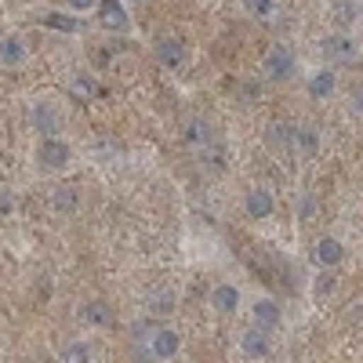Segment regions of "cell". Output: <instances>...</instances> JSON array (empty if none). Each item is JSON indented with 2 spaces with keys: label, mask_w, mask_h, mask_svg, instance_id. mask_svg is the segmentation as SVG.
Instances as JSON below:
<instances>
[{
  "label": "cell",
  "mask_w": 363,
  "mask_h": 363,
  "mask_svg": "<svg viewBox=\"0 0 363 363\" xmlns=\"http://www.w3.org/2000/svg\"><path fill=\"white\" fill-rule=\"evenodd\" d=\"M55 207L58 211H73L77 207V189H55Z\"/></svg>",
  "instance_id": "obj_22"
},
{
  "label": "cell",
  "mask_w": 363,
  "mask_h": 363,
  "mask_svg": "<svg viewBox=\"0 0 363 363\" xmlns=\"http://www.w3.org/2000/svg\"><path fill=\"white\" fill-rule=\"evenodd\" d=\"M99 22L106 29H113V33H124V29L131 26V18H128V11H124L120 0H99Z\"/></svg>",
  "instance_id": "obj_3"
},
{
  "label": "cell",
  "mask_w": 363,
  "mask_h": 363,
  "mask_svg": "<svg viewBox=\"0 0 363 363\" xmlns=\"http://www.w3.org/2000/svg\"><path fill=\"white\" fill-rule=\"evenodd\" d=\"M306 87H309L313 99H330V95H335V73H330V69H320V73L309 77Z\"/></svg>",
  "instance_id": "obj_14"
},
{
  "label": "cell",
  "mask_w": 363,
  "mask_h": 363,
  "mask_svg": "<svg viewBox=\"0 0 363 363\" xmlns=\"http://www.w3.org/2000/svg\"><path fill=\"white\" fill-rule=\"evenodd\" d=\"M356 18H359V4H352V0H349V4L338 8V22H342V26H352Z\"/></svg>",
  "instance_id": "obj_23"
},
{
  "label": "cell",
  "mask_w": 363,
  "mask_h": 363,
  "mask_svg": "<svg viewBox=\"0 0 363 363\" xmlns=\"http://www.w3.org/2000/svg\"><path fill=\"white\" fill-rule=\"evenodd\" d=\"M66 4H69L73 11H91V8L99 4V0H66Z\"/></svg>",
  "instance_id": "obj_25"
},
{
  "label": "cell",
  "mask_w": 363,
  "mask_h": 363,
  "mask_svg": "<svg viewBox=\"0 0 363 363\" xmlns=\"http://www.w3.org/2000/svg\"><path fill=\"white\" fill-rule=\"evenodd\" d=\"M255 327L258 330H277L280 327V320H284V313H280V301H272V298H262V301H255Z\"/></svg>",
  "instance_id": "obj_4"
},
{
  "label": "cell",
  "mask_w": 363,
  "mask_h": 363,
  "mask_svg": "<svg viewBox=\"0 0 363 363\" xmlns=\"http://www.w3.org/2000/svg\"><path fill=\"white\" fill-rule=\"evenodd\" d=\"M323 51L335 55L338 62H356V58H359V48H356V40H349V37H327V40H323Z\"/></svg>",
  "instance_id": "obj_10"
},
{
  "label": "cell",
  "mask_w": 363,
  "mask_h": 363,
  "mask_svg": "<svg viewBox=\"0 0 363 363\" xmlns=\"http://www.w3.org/2000/svg\"><path fill=\"white\" fill-rule=\"evenodd\" d=\"M211 309L215 313H236L240 309V287H233V284H218L215 291H211Z\"/></svg>",
  "instance_id": "obj_8"
},
{
  "label": "cell",
  "mask_w": 363,
  "mask_h": 363,
  "mask_svg": "<svg viewBox=\"0 0 363 363\" xmlns=\"http://www.w3.org/2000/svg\"><path fill=\"white\" fill-rule=\"evenodd\" d=\"M313 284H316V287H313V294H316V298H327L330 291H335V284H338V280H335V272H327V269H323Z\"/></svg>",
  "instance_id": "obj_20"
},
{
  "label": "cell",
  "mask_w": 363,
  "mask_h": 363,
  "mask_svg": "<svg viewBox=\"0 0 363 363\" xmlns=\"http://www.w3.org/2000/svg\"><path fill=\"white\" fill-rule=\"evenodd\" d=\"M316 265L320 269H335L342 258H345V247H342V240H335V236H323L320 244H316Z\"/></svg>",
  "instance_id": "obj_7"
},
{
  "label": "cell",
  "mask_w": 363,
  "mask_h": 363,
  "mask_svg": "<svg viewBox=\"0 0 363 363\" xmlns=\"http://www.w3.org/2000/svg\"><path fill=\"white\" fill-rule=\"evenodd\" d=\"M182 142H186V145H203V142H211V124H207V120H189V124L182 128Z\"/></svg>",
  "instance_id": "obj_15"
},
{
  "label": "cell",
  "mask_w": 363,
  "mask_h": 363,
  "mask_svg": "<svg viewBox=\"0 0 363 363\" xmlns=\"http://www.w3.org/2000/svg\"><path fill=\"white\" fill-rule=\"evenodd\" d=\"M44 26L48 29H58V33H77V29H80V22L73 15H66V11H48L44 15Z\"/></svg>",
  "instance_id": "obj_16"
},
{
  "label": "cell",
  "mask_w": 363,
  "mask_h": 363,
  "mask_svg": "<svg viewBox=\"0 0 363 363\" xmlns=\"http://www.w3.org/2000/svg\"><path fill=\"white\" fill-rule=\"evenodd\" d=\"M265 73H269V80H291V73H294L291 51L287 48H272L269 58H265Z\"/></svg>",
  "instance_id": "obj_6"
},
{
  "label": "cell",
  "mask_w": 363,
  "mask_h": 363,
  "mask_svg": "<svg viewBox=\"0 0 363 363\" xmlns=\"http://www.w3.org/2000/svg\"><path fill=\"white\" fill-rule=\"evenodd\" d=\"M240 352L251 356V359H265V356L272 352V342H269L265 330L251 327V330H244V335H240Z\"/></svg>",
  "instance_id": "obj_5"
},
{
  "label": "cell",
  "mask_w": 363,
  "mask_h": 363,
  "mask_svg": "<svg viewBox=\"0 0 363 363\" xmlns=\"http://www.w3.org/2000/svg\"><path fill=\"white\" fill-rule=\"evenodd\" d=\"M149 352H153L157 359H174L182 352V335L171 327H157L153 335H149Z\"/></svg>",
  "instance_id": "obj_2"
},
{
  "label": "cell",
  "mask_w": 363,
  "mask_h": 363,
  "mask_svg": "<svg viewBox=\"0 0 363 363\" xmlns=\"http://www.w3.org/2000/svg\"><path fill=\"white\" fill-rule=\"evenodd\" d=\"M149 309H171V298L167 294H157L153 301H149Z\"/></svg>",
  "instance_id": "obj_27"
},
{
  "label": "cell",
  "mask_w": 363,
  "mask_h": 363,
  "mask_svg": "<svg viewBox=\"0 0 363 363\" xmlns=\"http://www.w3.org/2000/svg\"><path fill=\"white\" fill-rule=\"evenodd\" d=\"M291 138H294V145L301 149V153H316V145H320V142H316V131H306V128L294 131Z\"/></svg>",
  "instance_id": "obj_19"
},
{
  "label": "cell",
  "mask_w": 363,
  "mask_h": 363,
  "mask_svg": "<svg viewBox=\"0 0 363 363\" xmlns=\"http://www.w3.org/2000/svg\"><path fill=\"white\" fill-rule=\"evenodd\" d=\"M120 4H142V0H120Z\"/></svg>",
  "instance_id": "obj_28"
},
{
  "label": "cell",
  "mask_w": 363,
  "mask_h": 363,
  "mask_svg": "<svg viewBox=\"0 0 363 363\" xmlns=\"http://www.w3.org/2000/svg\"><path fill=\"white\" fill-rule=\"evenodd\" d=\"M15 211V200H11V193H0V215H11Z\"/></svg>",
  "instance_id": "obj_26"
},
{
  "label": "cell",
  "mask_w": 363,
  "mask_h": 363,
  "mask_svg": "<svg viewBox=\"0 0 363 363\" xmlns=\"http://www.w3.org/2000/svg\"><path fill=\"white\" fill-rule=\"evenodd\" d=\"M247 11L258 15V18H269L272 11H277V0H247Z\"/></svg>",
  "instance_id": "obj_21"
},
{
  "label": "cell",
  "mask_w": 363,
  "mask_h": 363,
  "mask_svg": "<svg viewBox=\"0 0 363 363\" xmlns=\"http://www.w3.org/2000/svg\"><path fill=\"white\" fill-rule=\"evenodd\" d=\"M84 320L95 323V327H106L113 316H109V306H106V301H87V306H84Z\"/></svg>",
  "instance_id": "obj_17"
},
{
  "label": "cell",
  "mask_w": 363,
  "mask_h": 363,
  "mask_svg": "<svg viewBox=\"0 0 363 363\" xmlns=\"http://www.w3.org/2000/svg\"><path fill=\"white\" fill-rule=\"evenodd\" d=\"M73 91L87 99V95H95L99 87H95V80H91V77H77V80H73Z\"/></svg>",
  "instance_id": "obj_24"
},
{
  "label": "cell",
  "mask_w": 363,
  "mask_h": 363,
  "mask_svg": "<svg viewBox=\"0 0 363 363\" xmlns=\"http://www.w3.org/2000/svg\"><path fill=\"white\" fill-rule=\"evenodd\" d=\"M33 128L44 135V138H55L58 131V113L51 106H33Z\"/></svg>",
  "instance_id": "obj_12"
},
{
  "label": "cell",
  "mask_w": 363,
  "mask_h": 363,
  "mask_svg": "<svg viewBox=\"0 0 363 363\" xmlns=\"http://www.w3.org/2000/svg\"><path fill=\"white\" fill-rule=\"evenodd\" d=\"M244 203H247V215H251L255 222L269 218L272 211H277V200H272V193H269V189H251Z\"/></svg>",
  "instance_id": "obj_9"
},
{
  "label": "cell",
  "mask_w": 363,
  "mask_h": 363,
  "mask_svg": "<svg viewBox=\"0 0 363 363\" xmlns=\"http://www.w3.org/2000/svg\"><path fill=\"white\" fill-rule=\"evenodd\" d=\"M58 363H91L87 342H69V345L62 349V359H58Z\"/></svg>",
  "instance_id": "obj_18"
},
{
  "label": "cell",
  "mask_w": 363,
  "mask_h": 363,
  "mask_svg": "<svg viewBox=\"0 0 363 363\" xmlns=\"http://www.w3.org/2000/svg\"><path fill=\"white\" fill-rule=\"evenodd\" d=\"M69 157H73V149H69L62 138H44V142L37 145V164H40L44 171H62V167L69 164Z\"/></svg>",
  "instance_id": "obj_1"
},
{
  "label": "cell",
  "mask_w": 363,
  "mask_h": 363,
  "mask_svg": "<svg viewBox=\"0 0 363 363\" xmlns=\"http://www.w3.org/2000/svg\"><path fill=\"white\" fill-rule=\"evenodd\" d=\"M26 58V44L18 37H0V66H18Z\"/></svg>",
  "instance_id": "obj_13"
},
{
  "label": "cell",
  "mask_w": 363,
  "mask_h": 363,
  "mask_svg": "<svg viewBox=\"0 0 363 363\" xmlns=\"http://www.w3.org/2000/svg\"><path fill=\"white\" fill-rule=\"evenodd\" d=\"M157 58L167 69H182V62H186V44L182 40H160L157 44Z\"/></svg>",
  "instance_id": "obj_11"
}]
</instances>
